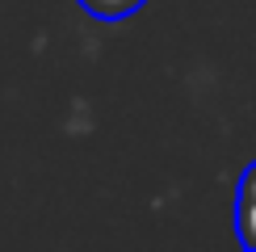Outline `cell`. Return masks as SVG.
Masks as SVG:
<instances>
[{
  "instance_id": "obj_1",
  "label": "cell",
  "mask_w": 256,
  "mask_h": 252,
  "mask_svg": "<svg viewBox=\"0 0 256 252\" xmlns=\"http://www.w3.org/2000/svg\"><path fill=\"white\" fill-rule=\"evenodd\" d=\"M236 236L244 248L256 252V160L244 168L240 189H236Z\"/></svg>"
},
{
  "instance_id": "obj_2",
  "label": "cell",
  "mask_w": 256,
  "mask_h": 252,
  "mask_svg": "<svg viewBox=\"0 0 256 252\" xmlns=\"http://www.w3.org/2000/svg\"><path fill=\"white\" fill-rule=\"evenodd\" d=\"M147 0H80V8L88 17H97V21H122V17H130L134 8H143Z\"/></svg>"
}]
</instances>
